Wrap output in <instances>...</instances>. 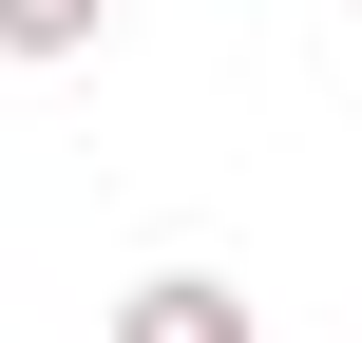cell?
<instances>
[{
	"label": "cell",
	"instance_id": "1",
	"mask_svg": "<svg viewBox=\"0 0 362 343\" xmlns=\"http://www.w3.org/2000/svg\"><path fill=\"white\" fill-rule=\"evenodd\" d=\"M115 343H248V286H229V267H153V286L115 306Z\"/></svg>",
	"mask_w": 362,
	"mask_h": 343
},
{
	"label": "cell",
	"instance_id": "2",
	"mask_svg": "<svg viewBox=\"0 0 362 343\" xmlns=\"http://www.w3.org/2000/svg\"><path fill=\"white\" fill-rule=\"evenodd\" d=\"M115 0H0V57H95Z\"/></svg>",
	"mask_w": 362,
	"mask_h": 343
}]
</instances>
